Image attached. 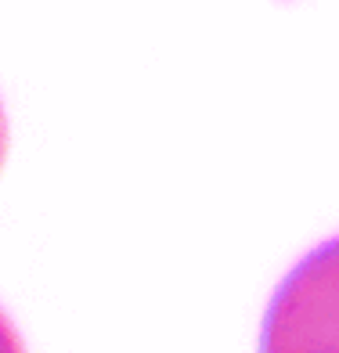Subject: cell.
<instances>
[{"mask_svg":"<svg viewBox=\"0 0 339 353\" xmlns=\"http://www.w3.org/2000/svg\"><path fill=\"white\" fill-rule=\"evenodd\" d=\"M260 353H339V238L318 245L278 285Z\"/></svg>","mask_w":339,"mask_h":353,"instance_id":"1","label":"cell"}]
</instances>
